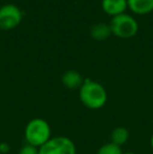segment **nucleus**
<instances>
[{
    "label": "nucleus",
    "instance_id": "obj_4",
    "mask_svg": "<svg viewBox=\"0 0 153 154\" xmlns=\"http://www.w3.org/2000/svg\"><path fill=\"white\" fill-rule=\"evenodd\" d=\"M39 154H77L76 145L66 136H55L38 149Z\"/></svg>",
    "mask_w": 153,
    "mask_h": 154
},
{
    "label": "nucleus",
    "instance_id": "obj_9",
    "mask_svg": "<svg viewBox=\"0 0 153 154\" xmlns=\"http://www.w3.org/2000/svg\"><path fill=\"white\" fill-rule=\"evenodd\" d=\"M112 35L110 25L104 22L94 24L90 29V37L96 41H105Z\"/></svg>",
    "mask_w": 153,
    "mask_h": 154
},
{
    "label": "nucleus",
    "instance_id": "obj_6",
    "mask_svg": "<svg viewBox=\"0 0 153 154\" xmlns=\"http://www.w3.org/2000/svg\"><path fill=\"white\" fill-rule=\"evenodd\" d=\"M127 8V0H102V10L111 17L124 14Z\"/></svg>",
    "mask_w": 153,
    "mask_h": 154
},
{
    "label": "nucleus",
    "instance_id": "obj_5",
    "mask_svg": "<svg viewBox=\"0 0 153 154\" xmlns=\"http://www.w3.org/2000/svg\"><path fill=\"white\" fill-rule=\"evenodd\" d=\"M23 14L15 4H4L0 8V29L10 31L17 27L22 21Z\"/></svg>",
    "mask_w": 153,
    "mask_h": 154
},
{
    "label": "nucleus",
    "instance_id": "obj_2",
    "mask_svg": "<svg viewBox=\"0 0 153 154\" xmlns=\"http://www.w3.org/2000/svg\"><path fill=\"white\" fill-rule=\"evenodd\" d=\"M24 137L27 144L39 149L51 138L50 126L43 119H34L25 127Z\"/></svg>",
    "mask_w": 153,
    "mask_h": 154
},
{
    "label": "nucleus",
    "instance_id": "obj_12",
    "mask_svg": "<svg viewBox=\"0 0 153 154\" xmlns=\"http://www.w3.org/2000/svg\"><path fill=\"white\" fill-rule=\"evenodd\" d=\"M19 154H39V151L38 148L27 144L21 148V150L19 151Z\"/></svg>",
    "mask_w": 153,
    "mask_h": 154
},
{
    "label": "nucleus",
    "instance_id": "obj_14",
    "mask_svg": "<svg viewBox=\"0 0 153 154\" xmlns=\"http://www.w3.org/2000/svg\"><path fill=\"white\" fill-rule=\"evenodd\" d=\"M150 146H151V149H152V151H153V134H152L151 138H150Z\"/></svg>",
    "mask_w": 153,
    "mask_h": 154
},
{
    "label": "nucleus",
    "instance_id": "obj_11",
    "mask_svg": "<svg viewBox=\"0 0 153 154\" xmlns=\"http://www.w3.org/2000/svg\"><path fill=\"white\" fill-rule=\"evenodd\" d=\"M96 154H123V151L120 146H116L110 142L103 145Z\"/></svg>",
    "mask_w": 153,
    "mask_h": 154
},
{
    "label": "nucleus",
    "instance_id": "obj_8",
    "mask_svg": "<svg viewBox=\"0 0 153 154\" xmlns=\"http://www.w3.org/2000/svg\"><path fill=\"white\" fill-rule=\"evenodd\" d=\"M128 8L136 15H146L153 11V0H127Z\"/></svg>",
    "mask_w": 153,
    "mask_h": 154
},
{
    "label": "nucleus",
    "instance_id": "obj_3",
    "mask_svg": "<svg viewBox=\"0 0 153 154\" xmlns=\"http://www.w3.org/2000/svg\"><path fill=\"white\" fill-rule=\"evenodd\" d=\"M109 25H110L112 35L121 39L132 38L137 34V31H139L137 21L132 16L126 14V13L112 17Z\"/></svg>",
    "mask_w": 153,
    "mask_h": 154
},
{
    "label": "nucleus",
    "instance_id": "obj_10",
    "mask_svg": "<svg viewBox=\"0 0 153 154\" xmlns=\"http://www.w3.org/2000/svg\"><path fill=\"white\" fill-rule=\"evenodd\" d=\"M111 143L116 146H123L129 140V132L126 128L118 127L111 132Z\"/></svg>",
    "mask_w": 153,
    "mask_h": 154
},
{
    "label": "nucleus",
    "instance_id": "obj_15",
    "mask_svg": "<svg viewBox=\"0 0 153 154\" xmlns=\"http://www.w3.org/2000/svg\"><path fill=\"white\" fill-rule=\"evenodd\" d=\"M123 154H134V153H132V152H125V153H123Z\"/></svg>",
    "mask_w": 153,
    "mask_h": 154
},
{
    "label": "nucleus",
    "instance_id": "obj_7",
    "mask_svg": "<svg viewBox=\"0 0 153 154\" xmlns=\"http://www.w3.org/2000/svg\"><path fill=\"white\" fill-rule=\"evenodd\" d=\"M62 84L68 89H77L81 87L84 83L83 77L81 73L76 70H67L62 75Z\"/></svg>",
    "mask_w": 153,
    "mask_h": 154
},
{
    "label": "nucleus",
    "instance_id": "obj_1",
    "mask_svg": "<svg viewBox=\"0 0 153 154\" xmlns=\"http://www.w3.org/2000/svg\"><path fill=\"white\" fill-rule=\"evenodd\" d=\"M80 101L89 109H100L107 102V91L102 84L90 79L84 80L79 90Z\"/></svg>",
    "mask_w": 153,
    "mask_h": 154
},
{
    "label": "nucleus",
    "instance_id": "obj_13",
    "mask_svg": "<svg viewBox=\"0 0 153 154\" xmlns=\"http://www.w3.org/2000/svg\"><path fill=\"white\" fill-rule=\"evenodd\" d=\"M10 146L6 143H0V153L1 154H6L10 151Z\"/></svg>",
    "mask_w": 153,
    "mask_h": 154
}]
</instances>
